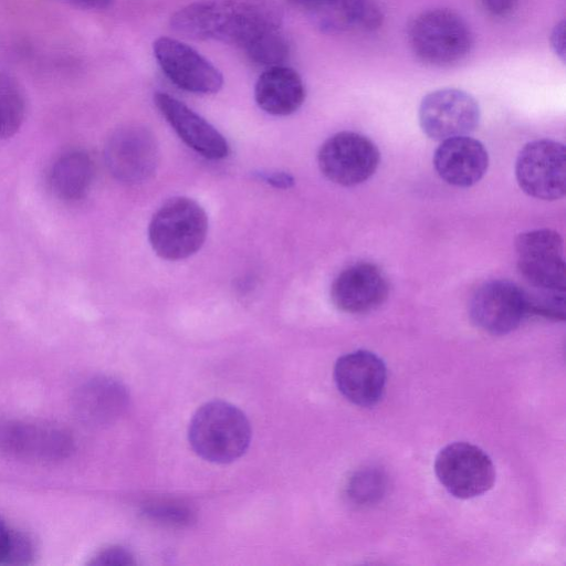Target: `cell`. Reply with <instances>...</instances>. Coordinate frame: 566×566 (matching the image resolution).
Returning <instances> with one entry per match:
<instances>
[{
	"label": "cell",
	"instance_id": "1",
	"mask_svg": "<svg viewBox=\"0 0 566 566\" xmlns=\"http://www.w3.org/2000/svg\"><path fill=\"white\" fill-rule=\"evenodd\" d=\"M282 18L273 0H202L174 13L170 25L191 39L243 48L258 35L281 28Z\"/></svg>",
	"mask_w": 566,
	"mask_h": 566
},
{
	"label": "cell",
	"instance_id": "2",
	"mask_svg": "<svg viewBox=\"0 0 566 566\" xmlns=\"http://www.w3.org/2000/svg\"><path fill=\"white\" fill-rule=\"evenodd\" d=\"M251 426L235 406L213 400L202 405L192 416L188 439L203 460L229 463L242 457L251 441Z\"/></svg>",
	"mask_w": 566,
	"mask_h": 566
},
{
	"label": "cell",
	"instance_id": "3",
	"mask_svg": "<svg viewBox=\"0 0 566 566\" xmlns=\"http://www.w3.org/2000/svg\"><path fill=\"white\" fill-rule=\"evenodd\" d=\"M408 42L415 55L436 67H449L470 53L473 36L468 23L448 9L421 12L410 23Z\"/></svg>",
	"mask_w": 566,
	"mask_h": 566
},
{
	"label": "cell",
	"instance_id": "4",
	"mask_svg": "<svg viewBox=\"0 0 566 566\" xmlns=\"http://www.w3.org/2000/svg\"><path fill=\"white\" fill-rule=\"evenodd\" d=\"M208 232L203 208L187 197L167 200L153 216L148 239L153 250L165 260L177 261L195 254Z\"/></svg>",
	"mask_w": 566,
	"mask_h": 566
},
{
	"label": "cell",
	"instance_id": "5",
	"mask_svg": "<svg viewBox=\"0 0 566 566\" xmlns=\"http://www.w3.org/2000/svg\"><path fill=\"white\" fill-rule=\"evenodd\" d=\"M434 472L442 486L462 500L484 494L495 481L491 458L468 442H453L442 448L434 460Z\"/></svg>",
	"mask_w": 566,
	"mask_h": 566
},
{
	"label": "cell",
	"instance_id": "6",
	"mask_svg": "<svg viewBox=\"0 0 566 566\" xmlns=\"http://www.w3.org/2000/svg\"><path fill=\"white\" fill-rule=\"evenodd\" d=\"M517 269L537 291L565 292L566 274L563 239L554 230L523 232L515 240Z\"/></svg>",
	"mask_w": 566,
	"mask_h": 566
},
{
	"label": "cell",
	"instance_id": "7",
	"mask_svg": "<svg viewBox=\"0 0 566 566\" xmlns=\"http://www.w3.org/2000/svg\"><path fill=\"white\" fill-rule=\"evenodd\" d=\"M515 176L521 189L533 198H562L566 189L565 146L552 139L526 144L517 155Z\"/></svg>",
	"mask_w": 566,
	"mask_h": 566
},
{
	"label": "cell",
	"instance_id": "8",
	"mask_svg": "<svg viewBox=\"0 0 566 566\" xmlns=\"http://www.w3.org/2000/svg\"><path fill=\"white\" fill-rule=\"evenodd\" d=\"M380 154L366 136L355 132H339L324 142L317 155L322 174L331 181L356 186L377 170Z\"/></svg>",
	"mask_w": 566,
	"mask_h": 566
},
{
	"label": "cell",
	"instance_id": "9",
	"mask_svg": "<svg viewBox=\"0 0 566 566\" xmlns=\"http://www.w3.org/2000/svg\"><path fill=\"white\" fill-rule=\"evenodd\" d=\"M418 116L422 132L429 138L442 142L475 130L480 108L469 93L458 88H441L422 98Z\"/></svg>",
	"mask_w": 566,
	"mask_h": 566
},
{
	"label": "cell",
	"instance_id": "10",
	"mask_svg": "<svg viewBox=\"0 0 566 566\" xmlns=\"http://www.w3.org/2000/svg\"><path fill=\"white\" fill-rule=\"evenodd\" d=\"M469 315L491 335L509 334L528 315L525 291L509 280L488 281L472 294Z\"/></svg>",
	"mask_w": 566,
	"mask_h": 566
},
{
	"label": "cell",
	"instance_id": "11",
	"mask_svg": "<svg viewBox=\"0 0 566 566\" xmlns=\"http://www.w3.org/2000/svg\"><path fill=\"white\" fill-rule=\"evenodd\" d=\"M70 433L54 424L10 420L0 423V452L30 462H55L73 451Z\"/></svg>",
	"mask_w": 566,
	"mask_h": 566
},
{
	"label": "cell",
	"instance_id": "12",
	"mask_svg": "<svg viewBox=\"0 0 566 566\" xmlns=\"http://www.w3.org/2000/svg\"><path fill=\"white\" fill-rule=\"evenodd\" d=\"M153 51L163 73L177 87L195 94H214L222 87L220 71L188 44L160 36Z\"/></svg>",
	"mask_w": 566,
	"mask_h": 566
},
{
	"label": "cell",
	"instance_id": "13",
	"mask_svg": "<svg viewBox=\"0 0 566 566\" xmlns=\"http://www.w3.org/2000/svg\"><path fill=\"white\" fill-rule=\"evenodd\" d=\"M104 157L109 172L117 180L139 184L156 171L159 151L156 138L147 128L128 125L111 135Z\"/></svg>",
	"mask_w": 566,
	"mask_h": 566
},
{
	"label": "cell",
	"instance_id": "14",
	"mask_svg": "<svg viewBox=\"0 0 566 566\" xmlns=\"http://www.w3.org/2000/svg\"><path fill=\"white\" fill-rule=\"evenodd\" d=\"M333 377L338 391L359 407L376 405L385 392L387 369L376 354L358 349L340 356Z\"/></svg>",
	"mask_w": 566,
	"mask_h": 566
},
{
	"label": "cell",
	"instance_id": "15",
	"mask_svg": "<svg viewBox=\"0 0 566 566\" xmlns=\"http://www.w3.org/2000/svg\"><path fill=\"white\" fill-rule=\"evenodd\" d=\"M388 291L387 277L376 264L358 262L335 277L331 286V298L342 312L363 314L381 305Z\"/></svg>",
	"mask_w": 566,
	"mask_h": 566
},
{
	"label": "cell",
	"instance_id": "16",
	"mask_svg": "<svg viewBox=\"0 0 566 566\" xmlns=\"http://www.w3.org/2000/svg\"><path fill=\"white\" fill-rule=\"evenodd\" d=\"M154 102L160 114L190 148L208 159H222L229 154L226 138L200 115L176 97L157 92Z\"/></svg>",
	"mask_w": 566,
	"mask_h": 566
},
{
	"label": "cell",
	"instance_id": "17",
	"mask_svg": "<svg viewBox=\"0 0 566 566\" xmlns=\"http://www.w3.org/2000/svg\"><path fill=\"white\" fill-rule=\"evenodd\" d=\"M433 166L447 184L470 187L484 176L489 155L478 139L457 136L441 142L433 155Z\"/></svg>",
	"mask_w": 566,
	"mask_h": 566
},
{
	"label": "cell",
	"instance_id": "18",
	"mask_svg": "<svg viewBox=\"0 0 566 566\" xmlns=\"http://www.w3.org/2000/svg\"><path fill=\"white\" fill-rule=\"evenodd\" d=\"M256 104L265 113L286 116L296 112L305 99L301 75L287 65L265 69L254 86Z\"/></svg>",
	"mask_w": 566,
	"mask_h": 566
},
{
	"label": "cell",
	"instance_id": "19",
	"mask_svg": "<svg viewBox=\"0 0 566 566\" xmlns=\"http://www.w3.org/2000/svg\"><path fill=\"white\" fill-rule=\"evenodd\" d=\"M126 401L124 388L115 380L97 377L82 385L73 398L80 420L87 424H105L116 418Z\"/></svg>",
	"mask_w": 566,
	"mask_h": 566
},
{
	"label": "cell",
	"instance_id": "20",
	"mask_svg": "<svg viewBox=\"0 0 566 566\" xmlns=\"http://www.w3.org/2000/svg\"><path fill=\"white\" fill-rule=\"evenodd\" d=\"M94 178V163L91 156L80 149L62 154L50 170V186L62 200L82 199L91 188Z\"/></svg>",
	"mask_w": 566,
	"mask_h": 566
},
{
	"label": "cell",
	"instance_id": "21",
	"mask_svg": "<svg viewBox=\"0 0 566 566\" xmlns=\"http://www.w3.org/2000/svg\"><path fill=\"white\" fill-rule=\"evenodd\" d=\"M25 95L12 76L0 72V140L12 137L25 117Z\"/></svg>",
	"mask_w": 566,
	"mask_h": 566
},
{
	"label": "cell",
	"instance_id": "22",
	"mask_svg": "<svg viewBox=\"0 0 566 566\" xmlns=\"http://www.w3.org/2000/svg\"><path fill=\"white\" fill-rule=\"evenodd\" d=\"M241 49L253 65L264 70L285 65L290 55V44L281 28L258 35Z\"/></svg>",
	"mask_w": 566,
	"mask_h": 566
},
{
	"label": "cell",
	"instance_id": "23",
	"mask_svg": "<svg viewBox=\"0 0 566 566\" xmlns=\"http://www.w3.org/2000/svg\"><path fill=\"white\" fill-rule=\"evenodd\" d=\"M386 491V476L378 468H364L356 471L349 479L346 494L357 505L377 502Z\"/></svg>",
	"mask_w": 566,
	"mask_h": 566
},
{
	"label": "cell",
	"instance_id": "24",
	"mask_svg": "<svg viewBox=\"0 0 566 566\" xmlns=\"http://www.w3.org/2000/svg\"><path fill=\"white\" fill-rule=\"evenodd\" d=\"M144 514L163 524L184 526L193 521V513L181 503L159 501L146 504Z\"/></svg>",
	"mask_w": 566,
	"mask_h": 566
},
{
	"label": "cell",
	"instance_id": "25",
	"mask_svg": "<svg viewBox=\"0 0 566 566\" xmlns=\"http://www.w3.org/2000/svg\"><path fill=\"white\" fill-rule=\"evenodd\" d=\"M34 558V545L22 532L11 530L4 565H28Z\"/></svg>",
	"mask_w": 566,
	"mask_h": 566
},
{
	"label": "cell",
	"instance_id": "26",
	"mask_svg": "<svg viewBox=\"0 0 566 566\" xmlns=\"http://www.w3.org/2000/svg\"><path fill=\"white\" fill-rule=\"evenodd\" d=\"M90 565L94 566H128L135 565L133 554L122 546H109L96 553L91 560Z\"/></svg>",
	"mask_w": 566,
	"mask_h": 566
},
{
	"label": "cell",
	"instance_id": "27",
	"mask_svg": "<svg viewBox=\"0 0 566 566\" xmlns=\"http://www.w3.org/2000/svg\"><path fill=\"white\" fill-rule=\"evenodd\" d=\"M292 6L306 11L313 20L326 14L345 0H287Z\"/></svg>",
	"mask_w": 566,
	"mask_h": 566
},
{
	"label": "cell",
	"instance_id": "28",
	"mask_svg": "<svg viewBox=\"0 0 566 566\" xmlns=\"http://www.w3.org/2000/svg\"><path fill=\"white\" fill-rule=\"evenodd\" d=\"M481 2L489 14L504 18L516 9L518 0H481Z\"/></svg>",
	"mask_w": 566,
	"mask_h": 566
},
{
	"label": "cell",
	"instance_id": "29",
	"mask_svg": "<svg viewBox=\"0 0 566 566\" xmlns=\"http://www.w3.org/2000/svg\"><path fill=\"white\" fill-rule=\"evenodd\" d=\"M564 35H565V24L564 21L558 23L552 32L551 42L552 46L556 54L559 55L562 61H564L565 50H564Z\"/></svg>",
	"mask_w": 566,
	"mask_h": 566
},
{
	"label": "cell",
	"instance_id": "30",
	"mask_svg": "<svg viewBox=\"0 0 566 566\" xmlns=\"http://www.w3.org/2000/svg\"><path fill=\"white\" fill-rule=\"evenodd\" d=\"M67 3L81 8V9H90V10H102L108 8L114 0H64Z\"/></svg>",
	"mask_w": 566,
	"mask_h": 566
},
{
	"label": "cell",
	"instance_id": "31",
	"mask_svg": "<svg viewBox=\"0 0 566 566\" xmlns=\"http://www.w3.org/2000/svg\"><path fill=\"white\" fill-rule=\"evenodd\" d=\"M10 536L11 530L7 526V524L0 516V565H4Z\"/></svg>",
	"mask_w": 566,
	"mask_h": 566
},
{
	"label": "cell",
	"instance_id": "32",
	"mask_svg": "<svg viewBox=\"0 0 566 566\" xmlns=\"http://www.w3.org/2000/svg\"><path fill=\"white\" fill-rule=\"evenodd\" d=\"M266 180L276 188H290L294 182L293 178L285 172H275L268 176Z\"/></svg>",
	"mask_w": 566,
	"mask_h": 566
}]
</instances>
